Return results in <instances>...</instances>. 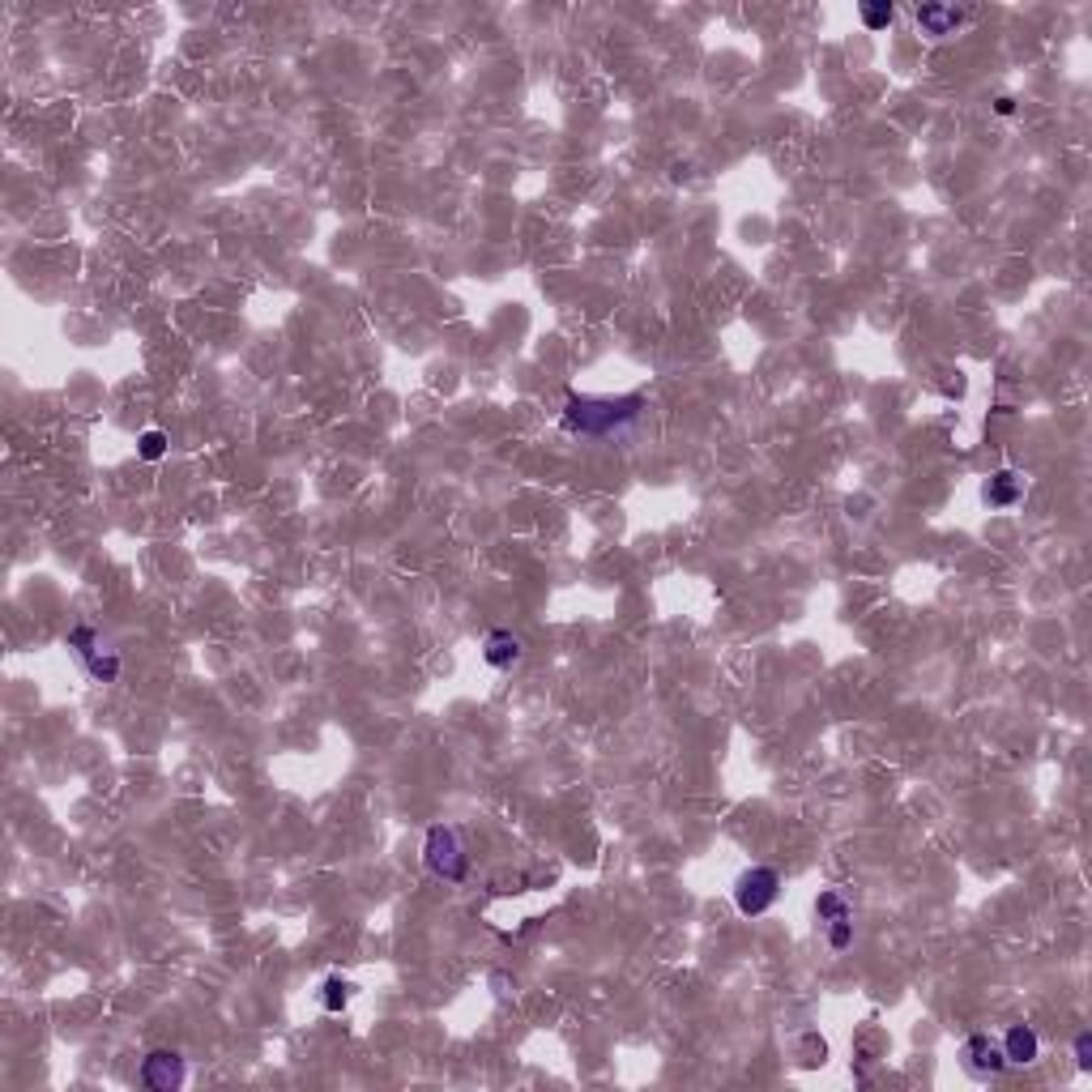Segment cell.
Here are the masks:
<instances>
[{
  "instance_id": "cell-15",
  "label": "cell",
  "mask_w": 1092,
  "mask_h": 1092,
  "mask_svg": "<svg viewBox=\"0 0 1092 1092\" xmlns=\"http://www.w3.org/2000/svg\"><path fill=\"white\" fill-rule=\"evenodd\" d=\"M137 452H141V461H162V452H167V436H162V431H141Z\"/></svg>"
},
{
  "instance_id": "cell-2",
  "label": "cell",
  "mask_w": 1092,
  "mask_h": 1092,
  "mask_svg": "<svg viewBox=\"0 0 1092 1092\" xmlns=\"http://www.w3.org/2000/svg\"><path fill=\"white\" fill-rule=\"evenodd\" d=\"M423 862L436 879H449V883H461L470 875V854L461 845V832L457 828H427V841H423Z\"/></svg>"
},
{
  "instance_id": "cell-16",
  "label": "cell",
  "mask_w": 1092,
  "mask_h": 1092,
  "mask_svg": "<svg viewBox=\"0 0 1092 1092\" xmlns=\"http://www.w3.org/2000/svg\"><path fill=\"white\" fill-rule=\"evenodd\" d=\"M849 943H854V921L849 918L828 921V947H832V952H845Z\"/></svg>"
},
{
  "instance_id": "cell-8",
  "label": "cell",
  "mask_w": 1092,
  "mask_h": 1092,
  "mask_svg": "<svg viewBox=\"0 0 1092 1092\" xmlns=\"http://www.w3.org/2000/svg\"><path fill=\"white\" fill-rule=\"evenodd\" d=\"M964 18H969V13L952 9V5H918V26L926 34H934V39H939V34H952Z\"/></svg>"
},
{
  "instance_id": "cell-18",
  "label": "cell",
  "mask_w": 1092,
  "mask_h": 1092,
  "mask_svg": "<svg viewBox=\"0 0 1092 1092\" xmlns=\"http://www.w3.org/2000/svg\"><path fill=\"white\" fill-rule=\"evenodd\" d=\"M995 111H998V116H1016V98H1011V95H998L995 98Z\"/></svg>"
},
{
  "instance_id": "cell-3",
  "label": "cell",
  "mask_w": 1092,
  "mask_h": 1092,
  "mask_svg": "<svg viewBox=\"0 0 1092 1092\" xmlns=\"http://www.w3.org/2000/svg\"><path fill=\"white\" fill-rule=\"evenodd\" d=\"M781 896V875L772 867H751L734 879V905H739L743 918H760L777 905Z\"/></svg>"
},
{
  "instance_id": "cell-5",
  "label": "cell",
  "mask_w": 1092,
  "mask_h": 1092,
  "mask_svg": "<svg viewBox=\"0 0 1092 1092\" xmlns=\"http://www.w3.org/2000/svg\"><path fill=\"white\" fill-rule=\"evenodd\" d=\"M960 1059H964V1071H969V1075H977V1080H995V1075H1003V1071H1007L1003 1046H998V1041H990L985 1033H973V1037L964 1041Z\"/></svg>"
},
{
  "instance_id": "cell-14",
  "label": "cell",
  "mask_w": 1092,
  "mask_h": 1092,
  "mask_svg": "<svg viewBox=\"0 0 1092 1092\" xmlns=\"http://www.w3.org/2000/svg\"><path fill=\"white\" fill-rule=\"evenodd\" d=\"M815 913H819V921H841V918H849V905H845V896L841 892H819V900H815Z\"/></svg>"
},
{
  "instance_id": "cell-13",
  "label": "cell",
  "mask_w": 1092,
  "mask_h": 1092,
  "mask_svg": "<svg viewBox=\"0 0 1092 1092\" xmlns=\"http://www.w3.org/2000/svg\"><path fill=\"white\" fill-rule=\"evenodd\" d=\"M86 675H90V679H98V683H116V679H120V657H116V654H103V649H98V654L86 662Z\"/></svg>"
},
{
  "instance_id": "cell-4",
  "label": "cell",
  "mask_w": 1092,
  "mask_h": 1092,
  "mask_svg": "<svg viewBox=\"0 0 1092 1092\" xmlns=\"http://www.w3.org/2000/svg\"><path fill=\"white\" fill-rule=\"evenodd\" d=\"M184 1080H188V1071H184V1059L175 1049H150L146 1062H141V1084L154 1092H175L184 1088Z\"/></svg>"
},
{
  "instance_id": "cell-9",
  "label": "cell",
  "mask_w": 1092,
  "mask_h": 1092,
  "mask_svg": "<svg viewBox=\"0 0 1092 1092\" xmlns=\"http://www.w3.org/2000/svg\"><path fill=\"white\" fill-rule=\"evenodd\" d=\"M521 641H516L513 632H491L487 636V649H482V657H487V666H495V670H508V666L521 662Z\"/></svg>"
},
{
  "instance_id": "cell-11",
  "label": "cell",
  "mask_w": 1092,
  "mask_h": 1092,
  "mask_svg": "<svg viewBox=\"0 0 1092 1092\" xmlns=\"http://www.w3.org/2000/svg\"><path fill=\"white\" fill-rule=\"evenodd\" d=\"M857 13H862V26H867V31H888V26L896 22V5H892V0H867Z\"/></svg>"
},
{
  "instance_id": "cell-17",
  "label": "cell",
  "mask_w": 1092,
  "mask_h": 1092,
  "mask_svg": "<svg viewBox=\"0 0 1092 1092\" xmlns=\"http://www.w3.org/2000/svg\"><path fill=\"white\" fill-rule=\"evenodd\" d=\"M1075 1067H1080V1071L1092 1067V1037H1088V1033H1080V1037H1075Z\"/></svg>"
},
{
  "instance_id": "cell-1",
  "label": "cell",
  "mask_w": 1092,
  "mask_h": 1092,
  "mask_svg": "<svg viewBox=\"0 0 1092 1092\" xmlns=\"http://www.w3.org/2000/svg\"><path fill=\"white\" fill-rule=\"evenodd\" d=\"M649 414V397L644 393H619V397H593V393H568L564 401V431L580 439H623L641 427Z\"/></svg>"
},
{
  "instance_id": "cell-12",
  "label": "cell",
  "mask_w": 1092,
  "mask_h": 1092,
  "mask_svg": "<svg viewBox=\"0 0 1092 1092\" xmlns=\"http://www.w3.org/2000/svg\"><path fill=\"white\" fill-rule=\"evenodd\" d=\"M69 649H73L77 662L86 666L90 657L98 654V632H95V628H86V623H82V628H73V632H69Z\"/></svg>"
},
{
  "instance_id": "cell-10",
  "label": "cell",
  "mask_w": 1092,
  "mask_h": 1092,
  "mask_svg": "<svg viewBox=\"0 0 1092 1092\" xmlns=\"http://www.w3.org/2000/svg\"><path fill=\"white\" fill-rule=\"evenodd\" d=\"M350 998H354V982H346V977H337V973L324 977V985H321V1003H324V1011H333V1016H337V1011H342V1007L350 1003Z\"/></svg>"
},
{
  "instance_id": "cell-7",
  "label": "cell",
  "mask_w": 1092,
  "mask_h": 1092,
  "mask_svg": "<svg viewBox=\"0 0 1092 1092\" xmlns=\"http://www.w3.org/2000/svg\"><path fill=\"white\" fill-rule=\"evenodd\" d=\"M1020 495H1024V474H1016V470L990 474V482L982 487V500L990 503V508H1011V503H1020Z\"/></svg>"
},
{
  "instance_id": "cell-6",
  "label": "cell",
  "mask_w": 1092,
  "mask_h": 1092,
  "mask_svg": "<svg viewBox=\"0 0 1092 1092\" xmlns=\"http://www.w3.org/2000/svg\"><path fill=\"white\" fill-rule=\"evenodd\" d=\"M1037 1054H1041V1041H1037V1033L1028 1024H1011L1007 1028V1037H1003V1059L1007 1062H1016V1067H1033L1037 1062Z\"/></svg>"
}]
</instances>
